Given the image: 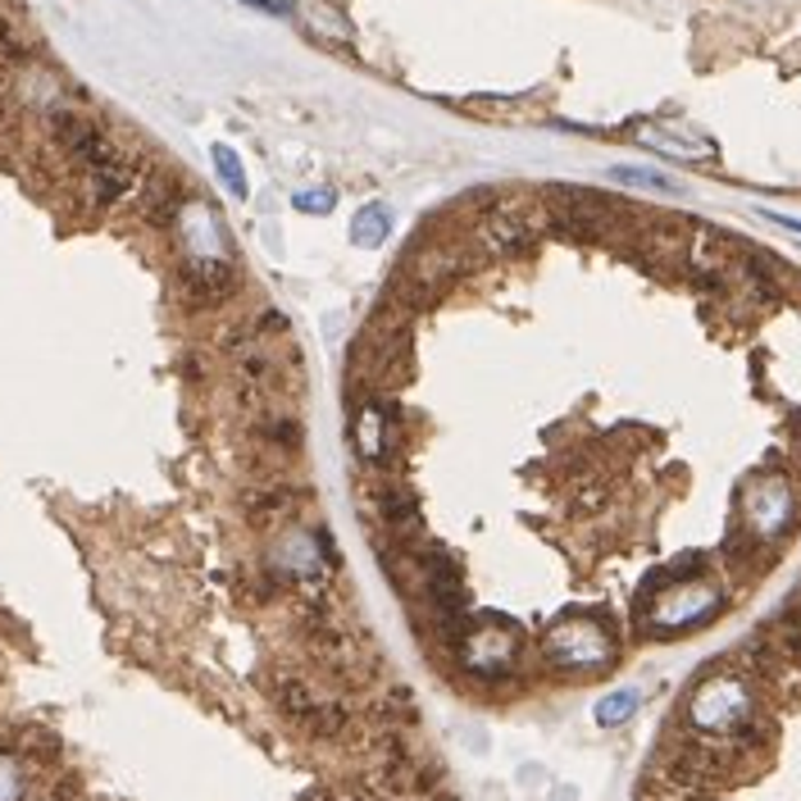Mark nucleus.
<instances>
[{"label":"nucleus","mask_w":801,"mask_h":801,"mask_svg":"<svg viewBox=\"0 0 801 801\" xmlns=\"http://www.w3.org/2000/svg\"><path fill=\"white\" fill-rule=\"evenodd\" d=\"M465 260H461V250H451V246H419L411 250V260L396 269V300L406 310H424L433 306V300L461 278Z\"/></svg>","instance_id":"obj_1"},{"label":"nucleus","mask_w":801,"mask_h":801,"mask_svg":"<svg viewBox=\"0 0 801 801\" xmlns=\"http://www.w3.org/2000/svg\"><path fill=\"white\" fill-rule=\"evenodd\" d=\"M537 233H542V219H537V210L533 206H496V210H487L483 219H478V228H474V241L483 246V256H492V260H515V256H524V250L537 241Z\"/></svg>","instance_id":"obj_2"},{"label":"nucleus","mask_w":801,"mask_h":801,"mask_svg":"<svg viewBox=\"0 0 801 801\" xmlns=\"http://www.w3.org/2000/svg\"><path fill=\"white\" fill-rule=\"evenodd\" d=\"M546 651H551V661L578 670V665H606L615 646H611V633L596 620H565L561 629H551Z\"/></svg>","instance_id":"obj_3"},{"label":"nucleus","mask_w":801,"mask_h":801,"mask_svg":"<svg viewBox=\"0 0 801 801\" xmlns=\"http://www.w3.org/2000/svg\"><path fill=\"white\" fill-rule=\"evenodd\" d=\"M746 711H751V701H746L742 683L720 679V683H706V688L696 692V701H692V724H696V729H711V733H729V729H738V724L746 720Z\"/></svg>","instance_id":"obj_4"},{"label":"nucleus","mask_w":801,"mask_h":801,"mask_svg":"<svg viewBox=\"0 0 801 801\" xmlns=\"http://www.w3.org/2000/svg\"><path fill=\"white\" fill-rule=\"evenodd\" d=\"M461 646H465V665H469L474 674H501V670H511V665H515V651H520L515 629H506V624H501V629H496V624L465 629Z\"/></svg>","instance_id":"obj_5"},{"label":"nucleus","mask_w":801,"mask_h":801,"mask_svg":"<svg viewBox=\"0 0 801 801\" xmlns=\"http://www.w3.org/2000/svg\"><path fill=\"white\" fill-rule=\"evenodd\" d=\"M182 287L191 291L196 306H219L237 291V269L219 256H191L182 265Z\"/></svg>","instance_id":"obj_6"},{"label":"nucleus","mask_w":801,"mask_h":801,"mask_svg":"<svg viewBox=\"0 0 801 801\" xmlns=\"http://www.w3.org/2000/svg\"><path fill=\"white\" fill-rule=\"evenodd\" d=\"M720 606V592L706 583H683L679 592H670L656 606V624L661 629H683V624H701Z\"/></svg>","instance_id":"obj_7"},{"label":"nucleus","mask_w":801,"mask_h":801,"mask_svg":"<svg viewBox=\"0 0 801 801\" xmlns=\"http://www.w3.org/2000/svg\"><path fill=\"white\" fill-rule=\"evenodd\" d=\"M378 515H383L387 533H396V537H415L419 533V501L411 492H383L378 496Z\"/></svg>","instance_id":"obj_8"},{"label":"nucleus","mask_w":801,"mask_h":801,"mask_svg":"<svg viewBox=\"0 0 801 801\" xmlns=\"http://www.w3.org/2000/svg\"><path fill=\"white\" fill-rule=\"evenodd\" d=\"M141 215L150 219V224H174L178 219V187H174V178H165V174H156L146 182V191H141Z\"/></svg>","instance_id":"obj_9"},{"label":"nucleus","mask_w":801,"mask_h":801,"mask_svg":"<svg viewBox=\"0 0 801 801\" xmlns=\"http://www.w3.org/2000/svg\"><path fill=\"white\" fill-rule=\"evenodd\" d=\"M788 511H792V496L783 487H770V496H751V520H756L765 537H774L788 524Z\"/></svg>","instance_id":"obj_10"},{"label":"nucleus","mask_w":801,"mask_h":801,"mask_svg":"<svg viewBox=\"0 0 801 801\" xmlns=\"http://www.w3.org/2000/svg\"><path fill=\"white\" fill-rule=\"evenodd\" d=\"M387 233H392L387 206H365L356 219H350V241H360V246H378V241H387Z\"/></svg>","instance_id":"obj_11"},{"label":"nucleus","mask_w":801,"mask_h":801,"mask_svg":"<svg viewBox=\"0 0 801 801\" xmlns=\"http://www.w3.org/2000/svg\"><path fill=\"white\" fill-rule=\"evenodd\" d=\"M637 141L656 146V150H670V156H683V160H706V156H715V150H711L706 141H679V137H665L661 128H642V132H637Z\"/></svg>","instance_id":"obj_12"},{"label":"nucleus","mask_w":801,"mask_h":801,"mask_svg":"<svg viewBox=\"0 0 801 801\" xmlns=\"http://www.w3.org/2000/svg\"><path fill=\"white\" fill-rule=\"evenodd\" d=\"M278 706H283L291 720H306V715L319 706V696H315L306 683H300V679H283V683H278Z\"/></svg>","instance_id":"obj_13"},{"label":"nucleus","mask_w":801,"mask_h":801,"mask_svg":"<svg viewBox=\"0 0 801 801\" xmlns=\"http://www.w3.org/2000/svg\"><path fill=\"white\" fill-rule=\"evenodd\" d=\"M256 433L269 437L278 451H296V446H300V428H296V419H287V415H283V419H260Z\"/></svg>","instance_id":"obj_14"},{"label":"nucleus","mask_w":801,"mask_h":801,"mask_svg":"<svg viewBox=\"0 0 801 801\" xmlns=\"http://www.w3.org/2000/svg\"><path fill=\"white\" fill-rule=\"evenodd\" d=\"M215 165H219V178L228 182L233 196H246V174H241V160L233 146H215Z\"/></svg>","instance_id":"obj_15"},{"label":"nucleus","mask_w":801,"mask_h":801,"mask_svg":"<svg viewBox=\"0 0 801 801\" xmlns=\"http://www.w3.org/2000/svg\"><path fill=\"white\" fill-rule=\"evenodd\" d=\"M633 711H637V692H615V696H606L596 706V720L601 724H624Z\"/></svg>","instance_id":"obj_16"},{"label":"nucleus","mask_w":801,"mask_h":801,"mask_svg":"<svg viewBox=\"0 0 801 801\" xmlns=\"http://www.w3.org/2000/svg\"><path fill=\"white\" fill-rule=\"evenodd\" d=\"M611 178H615V182H629V187H651V191H679L674 178H665V174H646V169H611Z\"/></svg>","instance_id":"obj_17"},{"label":"nucleus","mask_w":801,"mask_h":801,"mask_svg":"<svg viewBox=\"0 0 801 801\" xmlns=\"http://www.w3.org/2000/svg\"><path fill=\"white\" fill-rule=\"evenodd\" d=\"M296 206L310 210V215H328V210H333V191H300Z\"/></svg>","instance_id":"obj_18"},{"label":"nucleus","mask_w":801,"mask_h":801,"mask_svg":"<svg viewBox=\"0 0 801 801\" xmlns=\"http://www.w3.org/2000/svg\"><path fill=\"white\" fill-rule=\"evenodd\" d=\"M774 224H783V228H792V233H801V219H788V215H770Z\"/></svg>","instance_id":"obj_19"}]
</instances>
